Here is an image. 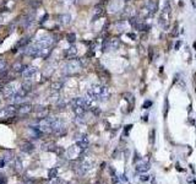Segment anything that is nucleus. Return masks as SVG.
Segmentation results:
<instances>
[{"mask_svg":"<svg viewBox=\"0 0 196 184\" xmlns=\"http://www.w3.org/2000/svg\"><path fill=\"white\" fill-rule=\"evenodd\" d=\"M109 96L110 92L108 87L103 85H92L86 94V97L92 101H107Z\"/></svg>","mask_w":196,"mask_h":184,"instance_id":"nucleus-1","label":"nucleus"},{"mask_svg":"<svg viewBox=\"0 0 196 184\" xmlns=\"http://www.w3.org/2000/svg\"><path fill=\"white\" fill-rule=\"evenodd\" d=\"M21 86L18 82H16V81H12V82L8 84L4 88H3V92H4V96L8 97V98H12L13 96H16V94L18 93V91L21 90Z\"/></svg>","mask_w":196,"mask_h":184,"instance_id":"nucleus-2","label":"nucleus"},{"mask_svg":"<svg viewBox=\"0 0 196 184\" xmlns=\"http://www.w3.org/2000/svg\"><path fill=\"white\" fill-rule=\"evenodd\" d=\"M81 67H82V64H81L80 60H77V59H71V60H69L67 63L65 64V66H64V72L67 74V75L76 74L77 71L81 70Z\"/></svg>","mask_w":196,"mask_h":184,"instance_id":"nucleus-3","label":"nucleus"},{"mask_svg":"<svg viewBox=\"0 0 196 184\" xmlns=\"http://www.w3.org/2000/svg\"><path fill=\"white\" fill-rule=\"evenodd\" d=\"M53 42H54V39H53L52 36H49V35H40L33 42V44H36L38 47H42V48H50Z\"/></svg>","mask_w":196,"mask_h":184,"instance_id":"nucleus-4","label":"nucleus"},{"mask_svg":"<svg viewBox=\"0 0 196 184\" xmlns=\"http://www.w3.org/2000/svg\"><path fill=\"white\" fill-rule=\"evenodd\" d=\"M17 114V109L13 106H9V107H5L0 111V119L4 120V119H10V118H13L15 115Z\"/></svg>","mask_w":196,"mask_h":184,"instance_id":"nucleus-5","label":"nucleus"},{"mask_svg":"<svg viewBox=\"0 0 196 184\" xmlns=\"http://www.w3.org/2000/svg\"><path fill=\"white\" fill-rule=\"evenodd\" d=\"M119 47H120V40L118 38H111V39H108L104 42L103 44V48L104 49H108V50H116Z\"/></svg>","mask_w":196,"mask_h":184,"instance_id":"nucleus-6","label":"nucleus"},{"mask_svg":"<svg viewBox=\"0 0 196 184\" xmlns=\"http://www.w3.org/2000/svg\"><path fill=\"white\" fill-rule=\"evenodd\" d=\"M36 74H37V67H34V66H26L25 70L22 71V74H21V75H22L23 79L30 80V79H33Z\"/></svg>","mask_w":196,"mask_h":184,"instance_id":"nucleus-7","label":"nucleus"},{"mask_svg":"<svg viewBox=\"0 0 196 184\" xmlns=\"http://www.w3.org/2000/svg\"><path fill=\"white\" fill-rule=\"evenodd\" d=\"M76 145H77V147H80L81 150L82 148H86L88 146V139H87V136L85 134H82L80 135L77 139H76Z\"/></svg>","mask_w":196,"mask_h":184,"instance_id":"nucleus-8","label":"nucleus"},{"mask_svg":"<svg viewBox=\"0 0 196 184\" xmlns=\"http://www.w3.org/2000/svg\"><path fill=\"white\" fill-rule=\"evenodd\" d=\"M145 10L147 11V13L153 15V13H156V11H157V4L155 1H152V0H148V1H146V4H145Z\"/></svg>","mask_w":196,"mask_h":184,"instance_id":"nucleus-9","label":"nucleus"},{"mask_svg":"<svg viewBox=\"0 0 196 184\" xmlns=\"http://www.w3.org/2000/svg\"><path fill=\"white\" fill-rule=\"evenodd\" d=\"M71 106L74 108L76 107H82V108H87V103H86V98L83 97H76L71 101Z\"/></svg>","mask_w":196,"mask_h":184,"instance_id":"nucleus-10","label":"nucleus"},{"mask_svg":"<svg viewBox=\"0 0 196 184\" xmlns=\"http://www.w3.org/2000/svg\"><path fill=\"white\" fill-rule=\"evenodd\" d=\"M148 169H150V163H147V162H140L136 166V171L138 173H145L148 171Z\"/></svg>","mask_w":196,"mask_h":184,"instance_id":"nucleus-11","label":"nucleus"},{"mask_svg":"<svg viewBox=\"0 0 196 184\" xmlns=\"http://www.w3.org/2000/svg\"><path fill=\"white\" fill-rule=\"evenodd\" d=\"M31 111H32V107L30 104H21V107L17 109V113L20 115H26V114H28Z\"/></svg>","mask_w":196,"mask_h":184,"instance_id":"nucleus-12","label":"nucleus"},{"mask_svg":"<svg viewBox=\"0 0 196 184\" xmlns=\"http://www.w3.org/2000/svg\"><path fill=\"white\" fill-rule=\"evenodd\" d=\"M76 54H77V49H76L75 45H71V47H70V48H67L66 52H65V55H66L67 58H70V59H72L74 57H76Z\"/></svg>","mask_w":196,"mask_h":184,"instance_id":"nucleus-13","label":"nucleus"},{"mask_svg":"<svg viewBox=\"0 0 196 184\" xmlns=\"http://www.w3.org/2000/svg\"><path fill=\"white\" fill-rule=\"evenodd\" d=\"M22 23H23V27H25V28H28V27L33 23V15H27L23 20H22Z\"/></svg>","mask_w":196,"mask_h":184,"instance_id":"nucleus-14","label":"nucleus"},{"mask_svg":"<svg viewBox=\"0 0 196 184\" xmlns=\"http://www.w3.org/2000/svg\"><path fill=\"white\" fill-rule=\"evenodd\" d=\"M60 22L62 23V25H69L70 22H71V16L70 15H61L60 16Z\"/></svg>","mask_w":196,"mask_h":184,"instance_id":"nucleus-15","label":"nucleus"},{"mask_svg":"<svg viewBox=\"0 0 196 184\" xmlns=\"http://www.w3.org/2000/svg\"><path fill=\"white\" fill-rule=\"evenodd\" d=\"M6 60L3 58V57H0V72H5L6 70Z\"/></svg>","mask_w":196,"mask_h":184,"instance_id":"nucleus-16","label":"nucleus"},{"mask_svg":"<svg viewBox=\"0 0 196 184\" xmlns=\"http://www.w3.org/2000/svg\"><path fill=\"white\" fill-rule=\"evenodd\" d=\"M57 174H58V168H52L50 171H49V173H48L49 178H52V179L57 178Z\"/></svg>","mask_w":196,"mask_h":184,"instance_id":"nucleus-17","label":"nucleus"},{"mask_svg":"<svg viewBox=\"0 0 196 184\" xmlns=\"http://www.w3.org/2000/svg\"><path fill=\"white\" fill-rule=\"evenodd\" d=\"M66 39H67V42L74 43L76 40V35H75V33H69V35L66 36Z\"/></svg>","mask_w":196,"mask_h":184,"instance_id":"nucleus-18","label":"nucleus"},{"mask_svg":"<svg viewBox=\"0 0 196 184\" xmlns=\"http://www.w3.org/2000/svg\"><path fill=\"white\" fill-rule=\"evenodd\" d=\"M136 28L137 30H140V31H147V30H148V26H147V25H145V23H137V26H136Z\"/></svg>","mask_w":196,"mask_h":184,"instance_id":"nucleus-19","label":"nucleus"},{"mask_svg":"<svg viewBox=\"0 0 196 184\" xmlns=\"http://www.w3.org/2000/svg\"><path fill=\"white\" fill-rule=\"evenodd\" d=\"M22 150H23V151H32V150H33V145H31V144H26V145H23Z\"/></svg>","mask_w":196,"mask_h":184,"instance_id":"nucleus-20","label":"nucleus"},{"mask_svg":"<svg viewBox=\"0 0 196 184\" xmlns=\"http://www.w3.org/2000/svg\"><path fill=\"white\" fill-rule=\"evenodd\" d=\"M60 87H61V84H60V82L53 84V86H52V88H53L54 91H59V90H60Z\"/></svg>","mask_w":196,"mask_h":184,"instance_id":"nucleus-21","label":"nucleus"},{"mask_svg":"<svg viewBox=\"0 0 196 184\" xmlns=\"http://www.w3.org/2000/svg\"><path fill=\"white\" fill-rule=\"evenodd\" d=\"M152 106V101H146L145 103H143V106H142V108H145V109H147V108H150Z\"/></svg>","mask_w":196,"mask_h":184,"instance_id":"nucleus-22","label":"nucleus"},{"mask_svg":"<svg viewBox=\"0 0 196 184\" xmlns=\"http://www.w3.org/2000/svg\"><path fill=\"white\" fill-rule=\"evenodd\" d=\"M151 50H150V61H152V58H153V49L152 48H150Z\"/></svg>","mask_w":196,"mask_h":184,"instance_id":"nucleus-23","label":"nucleus"},{"mask_svg":"<svg viewBox=\"0 0 196 184\" xmlns=\"http://www.w3.org/2000/svg\"><path fill=\"white\" fill-rule=\"evenodd\" d=\"M181 45V40H179V42H177V44H175V49H179V47Z\"/></svg>","mask_w":196,"mask_h":184,"instance_id":"nucleus-24","label":"nucleus"},{"mask_svg":"<svg viewBox=\"0 0 196 184\" xmlns=\"http://www.w3.org/2000/svg\"><path fill=\"white\" fill-rule=\"evenodd\" d=\"M128 36H129V37H131L132 39H136V36L134 35V33H129V35H128Z\"/></svg>","mask_w":196,"mask_h":184,"instance_id":"nucleus-25","label":"nucleus"},{"mask_svg":"<svg viewBox=\"0 0 196 184\" xmlns=\"http://www.w3.org/2000/svg\"><path fill=\"white\" fill-rule=\"evenodd\" d=\"M141 179H142V180H147L148 178H147V175H142V177H141Z\"/></svg>","mask_w":196,"mask_h":184,"instance_id":"nucleus-26","label":"nucleus"},{"mask_svg":"<svg viewBox=\"0 0 196 184\" xmlns=\"http://www.w3.org/2000/svg\"><path fill=\"white\" fill-rule=\"evenodd\" d=\"M0 184H4V183H3V182H1V183H0Z\"/></svg>","mask_w":196,"mask_h":184,"instance_id":"nucleus-27","label":"nucleus"}]
</instances>
